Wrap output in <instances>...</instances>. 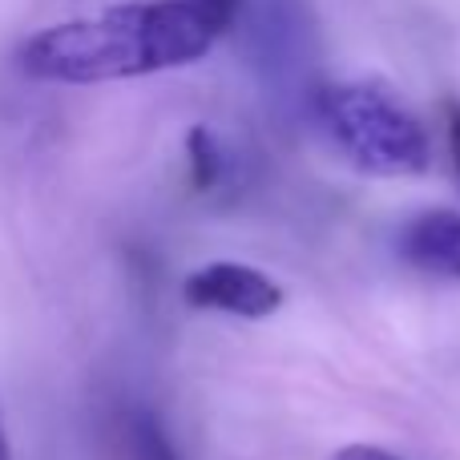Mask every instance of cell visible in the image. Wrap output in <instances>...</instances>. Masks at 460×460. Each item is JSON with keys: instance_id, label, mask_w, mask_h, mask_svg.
<instances>
[{"instance_id": "1", "label": "cell", "mask_w": 460, "mask_h": 460, "mask_svg": "<svg viewBox=\"0 0 460 460\" xmlns=\"http://www.w3.org/2000/svg\"><path fill=\"white\" fill-rule=\"evenodd\" d=\"M215 40L218 32L202 21L190 0H154L53 24L21 49V65L40 81L97 85L182 69L202 61Z\"/></svg>"}, {"instance_id": "2", "label": "cell", "mask_w": 460, "mask_h": 460, "mask_svg": "<svg viewBox=\"0 0 460 460\" xmlns=\"http://www.w3.org/2000/svg\"><path fill=\"white\" fill-rule=\"evenodd\" d=\"M319 121L359 174L416 178L432 166V137L424 121L376 81H340L323 89Z\"/></svg>"}, {"instance_id": "3", "label": "cell", "mask_w": 460, "mask_h": 460, "mask_svg": "<svg viewBox=\"0 0 460 460\" xmlns=\"http://www.w3.org/2000/svg\"><path fill=\"white\" fill-rule=\"evenodd\" d=\"M182 299L199 311H223L238 319H267L283 307V287L246 262H207L190 270Z\"/></svg>"}, {"instance_id": "4", "label": "cell", "mask_w": 460, "mask_h": 460, "mask_svg": "<svg viewBox=\"0 0 460 460\" xmlns=\"http://www.w3.org/2000/svg\"><path fill=\"white\" fill-rule=\"evenodd\" d=\"M400 259L420 275L460 283V210L432 207L400 226Z\"/></svg>"}, {"instance_id": "5", "label": "cell", "mask_w": 460, "mask_h": 460, "mask_svg": "<svg viewBox=\"0 0 460 460\" xmlns=\"http://www.w3.org/2000/svg\"><path fill=\"white\" fill-rule=\"evenodd\" d=\"M121 448H126V460H182L150 408H129L121 416Z\"/></svg>"}, {"instance_id": "6", "label": "cell", "mask_w": 460, "mask_h": 460, "mask_svg": "<svg viewBox=\"0 0 460 460\" xmlns=\"http://www.w3.org/2000/svg\"><path fill=\"white\" fill-rule=\"evenodd\" d=\"M186 158H190V182L194 190H215L226 174V154L218 137L207 126H194L186 134Z\"/></svg>"}, {"instance_id": "7", "label": "cell", "mask_w": 460, "mask_h": 460, "mask_svg": "<svg viewBox=\"0 0 460 460\" xmlns=\"http://www.w3.org/2000/svg\"><path fill=\"white\" fill-rule=\"evenodd\" d=\"M194 8H199V16L210 24V29L223 37V32L234 24V16H238V8H243V0H190Z\"/></svg>"}, {"instance_id": "8", "label": "cell", "mask_w": 460, "mask_h": 460, "mask_svg": "<svg viewBox=\"0 0 460 460\" xmlns=\"http://www.w3.org/2000/svg\"><path fill=\"white\" fill-rule=\"evenodd\" d=\"M445 137H448V158H453L456 182H460V102H445Z\"/></svg>"}, {"instance_id": "9", "label": "cell", "mask_w": 460, "mask_h": 460, "mask_svg": "<svg viewBox=\"0 0 460 460\" xmlns=\"http://www.w3.org/2000/svg\"><path fill=\"white\" fill-rule=\"evenodd\" d=\"M332 460H400V456L388 453V448H380V445H348V448H340Z\"/></svg>"}, {"instance_id": "10", "label": "cell", "mask_w": 460, "mask_h": 460, "mask_svg": "<svg viewBox=\"0 0 460 460\" xmlns=\"http://www.w3.org/2000/svg\"><path fill=\"white\" fill-rule=\"evenodd\" d=\"M0 460H13V453H8V440H4V432H0Z\"/></svg>"}]
</instances>
